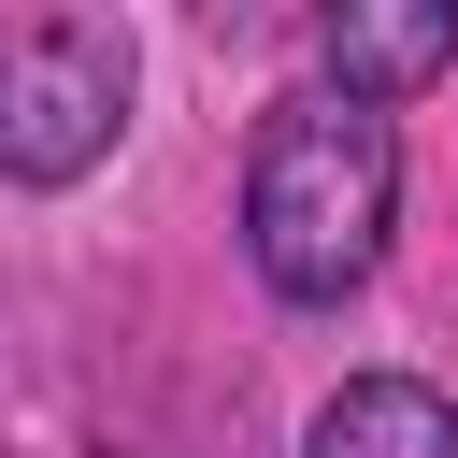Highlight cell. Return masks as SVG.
<instances>
[{
	"label": "cell",
	"mask_w": 458,
	"mask_h": 458,
	"mask_svg": "<svg viewBox=\"0 0 458 458\" xmlns=\"http://www.w3.org/2000/svg\"><path fill=\"white\" fill-rule=\"evenodd\" d=\"M301 458H458V401L415 386V372H358V386L315 401Z\"/></svg>",
	"instance_id": "obj_4"
},
{
	"label": "cell",
	"mask_w": 458,
	"mask_h": 458,
	"mask_svg": "<svg viewBox=\"0 0 458 458\" xmlns=\"http://www.w3.org/2000/svg\"><path fill=\"white\" fill-rule=\"evenodd\" d=\"M129 100H143L129 14H72V0L0 14V186H86L114 157Z\"/></svg>",
	"instance_id": "obj_2"
},
{
	"label": "cell",
	"mask_w": 458,
	"mask_h": 458,
	"mask_svg": "<svg viewBox=\"0 0 458 458\" xmlns=\"http://www.w3.org/2000/svg\"><path fill=\"white\" fill-rule=\"evenodd\" d=\"M386 229H401V129L344 86H272L258 100V143H243V258L272 301L329 315L386 272Z\"/></svg>",
	"instance_id": "obj_1"
},
{
	"label": "cell",
	"mask_w": 458,
	"mask_h": 458,
	"mask_svg": "<svg viewBox=\"0 0 458 458\" xmlns=\"http://www.w3.org/2000/svg\"><path fill=\"white\" fill-rule=\"evenodd\" d=\"M315 57H329L315 86H344V100H372V114H386V100H415V86H444V72H458V0H415V14H329V29H315Z\"/></svg>",
	"instance_id": "obj_3"
}]
</instances>
